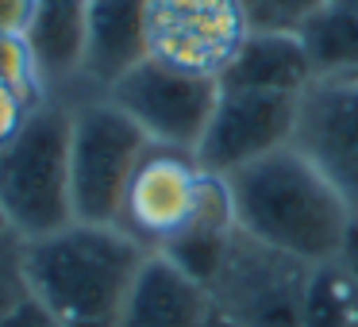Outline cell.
<instances>
[{"mask_svg":"<svg viewBox=\"0 0 358 327\" xmlns=\"http://www.w3.org/2000/svg\"><path fill=\"white\" fill-rule=\"evenodd\" d=\"M239 231L308 266L343 262L358 231V212L308 154L289 143L231 173Z\"/></svg>","mask_w":358,"mask_h":327,"instance_id":"1","label":"cell"},{"mask_svg":"<svg viewBox=\"0 0 358 327\" xmlns=\"http://www.w3.org/2000/svg\"><path fill=\"white\" fill-rule=\"evenodd\" d=\"M150 250L116 224H78L20 239L24 285L62 327H116Z\"/></svg>","mask_w":358,"mask_h":327,"instance_id":"2","label":"cell"},{"mask_svg":"<svg viewBox=\"0 0 358 327\" xmlns=\"http://www.w3.org/2000/svg\"><path fill=\"white\" fill-rule=\"evenodd\" d=\"M70 124L73 108L47 101L0 150V212L16 239H39L73 224Z\"/></svg>","mask_w":358,"mask_h":327,"instance_id":"3","label":"cell"},{"mask_svg":"<svg viewBox=\"0 0 358 327\" xmlns=\"http://www.w3.org/2000/svg\"><path fill=\"white\" fill-rule=\"evenodd\" d=\"M155 143L124 108L96 96L73 108L70 193L78 224H120L127 185Z\"/></svg>","mask_w":358,"mask_h":327,"instance_id":"4","label":"cell"},{"mask_svg":"<svg viewBox=\"0 0 358 327\" xmlns=\"http://www.w3.org/2000/svg\"><path fill=\"white\" fill-rule=\"evenodd\" d=\"M255 31L243 0H147V58L224 81Z\"/></svg>","mask_w":358,"mask_h":327,"instance_id":"5","label":"cell"},{"mask_svg":"<svg viewBox=\"0 0 358 327\" xmlns=\"http://www.w3.org/2000/svg\"><path fill=\"white\" fill-rule=\"evenodd\" d=\"M312 270L316 266L296 262L239 231L208 285L212 308L243 327H301Z\"/></svg>","mask_w":358,"mask_h":327,"instance_id":"6","label":"cell"},{"mask_svg":"<svg viewBox=\"0 0 358 327\" xmlns=\"http://www.w3.org/2000/svg\"><path fill=\"white\" fill-rule=\"evenodd\" d=\"M104 96L116 108H124L147 131V139L155 147L189 150L193 154L212 112H216L220 81L193 78V73H181L173 66L155 62V58H143Z\"/></svg>","mask_w":358,"mask_h":327,"instance_id":"7","label":"cell"},{"mask_svg":"<svg viewBox=\"0 0 358 327\" xmlns=\"http://www.w3.org/2000/svg\"><path fill=\"white\" fill-rule=\"evenodd\" d=\"M304 96V93H301ZM301 96L258 93V89L220 85V101L196 143V162L208 173L231 177V173L255 166L258 158L289 147L296 131V108Z\"/></svg>","mask_w":358,"mask_h":327,"instance_id":"8","label":"cell"},{"mask_svg":"<svg viewBox=\"0 0 358 327\" xmlns=\"http://www.w3.org/2000/svg\"><path fill=\"white\" fill-rule=\"evenodd\" d=\"M204 181H208V170L196 162V154L150 147L127 185L116 227H124L135 242H143L155 254L193 219L204 196Z\"/></svg>","mask_w":358,"mask_h":327,"instance_id":"9","label":"cell"},{"mask_svg":"<svg viewBox=\"0 0 358 327\" xmlns=\"http://www.w3.org/2000/svg\"><path fill=\"white\" fill-rule=\"evenodd\" d=\"M293 147L358 212V78H316L296 108Z\"/></svg>","mask_w":358,"mask_h":327,"instance_id":"10","label":"cell"},{"mask_svg":"<svg viewBox=\"0 0 358 327\" xmlns=\"http://www.w3.org/2000/svg\"><path fill=\"white\" fill-rule=\"evenodd\" d=\"M208 316V289L181 273L170 258L147 254L116 327H204Z\"/></svg>","mask_w":358,"mask_h":327,"instance_id":"11","label":"cell"},{"mask_svg":"<svg viewBox=\"0 0 358 327\" xmlns=\"http://www.w3.org/2000/svg\"><path fill=\"white\" fill-rule=\"evenodd\" d=\"M235 235H239V219H235V201L231 185L220 173H208L204 181V196L196 204L193 219L166 242L155 254L170 258L181 273H189L193 281H201L204 289L216 281L220 266H224L227 250H231Z\"/></svg>","mask_w":358,"mask_h":327,"instance_id":"12","label":"cell"},{"mask_svg":"<svg viewBox=\"0 0 358 327\" xmlns=\"http://www.w3.org/2000/svg\"><path fill=\"white\" fill-rule=\"evenodd\" d=\"M143 58H147V0H93L81 78L108 93Z\"/></svg>","mask_w":358,"mask_h":327,"instance_id":"13","label":"cell"},{"mask_svg":"<svg viewBox=\"0 0 358 327\" xmlns=\"http://www.w3.org/2000/svg\"><path fill=\"white\" fill-rule=\"evenodd\" d=\"M312 81H316V70L308 62V50H304L301 35L278 31V27H255L220 85L301 96Z\"/></svg>","mask_w":358,"mask_h":327,"instance_id":"14","label":"cell"},{"mask_svg":"<svg viewBox=\"0 0 358 327\" xmlns=\"http://www.w3.org/2000/svg\"><path fill=\"white\" fill-rule=\"evenodd\" d=\"M89 4L93 0H39L27 43H31L35 62H39L47 85H62L70 78H81L85 35H89Z\"/></svg>","mask_w":358,"mask_h":327,"instance_id":"15","label":"cell"},{"mask_svg":"<svg viewBox=\"0 0 358 327\" xmlns=\"http://www.w3.org/2000/svg\"><path fill=\"white\" fill-rule=\"evenodd\" d=\"M296 35L308 50L316 78H358V12L343 0L312 12Z\"/></svg>","mask_w":358,"mask_h":327,"instance_id":"16","label":"cell"},{"mask_svg":"<svg viewBox=\"0 0 358 327\" xmlns=\"http://www.w3.org/2000/svg\"><path fill=\"white\" fill-rule=\"evenodd\" d=\"M301 327H358V277L347 258L312 270Z\"/></svg>","mask_w":358,"mask_h":327,"instance_id":"17","label":"cell"},{"mask_svg":"<svg viewBox=\"0 0 358 327\" xmlns=\"http://www.w3.org/2000/svg\"><path fill=\"white\" fill-rule=\"evenodd\" d=\"M0 81L12 85L35 108L50 101V85L43 81V70L35 62V50L27 43V35H0Z\"/></svg>","mask_w":358,"mask_h":327,"instance_id":"18","label":"cell"},{"mask_svg":"<svg viewBox=\"0 0 358 327\" xmlns=\"http://www.w3.org/2000/svg\"><path fill=\"white\" fill-rule=\"evenodd\" d=\"M255 20V27H278V31H296L312 12H320L331 0H243Z\"/></svg>","mask_w":358,"mask_h":327,"instance_id":"19","label":"cell"},{"mask_svg":"<svg viewBox=\"0 0 358 327\" xmlns=\"http://www.w3.org/2000/svg\"><path fill=\"white\" fill-rule=\"evenodd\" d=\"M24 293H27V285H24V270H20V239L12 235V239L0 242V316Z\"/></svg>","mask_w":358,"mask_h":327,"instance_id":"20","label":"cell"},{"mask_svg":"<svg viewBox=\"0 0 358 327\" xmlns=\"http://www.w3.org/2000/svg\"><path fill=\"white\" fill-rule=\"evenodd\" d=\"M31 112H35L31 101H24V96H20L12 85H4V81H0V150L8 147L20 131H24V124H27V116H31Z\"/></svg>","mask_w":358,"mask_h":327,"instance_id":"21","label":"cell"},{"mask_svg":"<svg viewBox=\"0 0 358 327\" xmlns=\"http://www.w3.org/2000/svg\"><path fill=\"white\" fill-rule=\"evenodd\" d=\"M0 327H62V324H58L31 293H24L4 316H0Z\"/></svg>","mask_w":358,"mask_h":327,"instance_id":"22","label":"cell"},{"mask_svg":"<svg viewBox=\"0 0 358 327\" xmlns=\"http://www.w3.org/2000/svg\"><path fill=\"white\" fill-rule=\"evenodd\" d=\"M39 0H0V35H27Z\"/></svg>","mask_w":358,"mask_h":327,"instance_id":"23","label":"cell"},{"mask_svg":"<svg viewBox=\"0 0 358 327\" xmlns=\"http://www.w3.org/2000/svg\"><path fill=\"white\" fill-rule=\"evenodd\" d=\"M204 327H243V324H235V319H227V316H220L216 308H212V316H208V324Z\"/></svg>","mask_w":358,"mask_h":327,"instance_id":"24","label":"cell"},{"mask_svg":"<svg viewBox=\"0 0 358 327\" xmlns=\"http://www.w3.org/2000/svg\"><path fill=\"white\" fill-rule=\"evenodd\" d=\"M4 239H12V224H8V216L0 212V242H4Z\"/></svg>","mask_w":358,"mask_h":327,"instance_id":"25","label":"cell"},{"mask_svg":"<svg viewBox=\"0 0 358 327\" xmlns=\"http://www.w3.org/2000/svg\"><path fill=\"white\" fill-rule=\"evenodd\" d=\"M343 4H347V8H355V12H358V0H343Z\"/></svg>","mask_w":358,"mask_h":327,"instance_id":"26","label":"cell"},{"mask_svg":"<svg viewBox=\"0 0 358 327\" xmlns=\"http://www.w3.org/2000/svg\"><path fill=\"white\" fill-rule=\"evenodd\" d=\"M355 247H358V231H355Z\"/></svg>","mask_w":358,"mask_h":327,"instance_id":"27","label":"cell"}]
</instances>
